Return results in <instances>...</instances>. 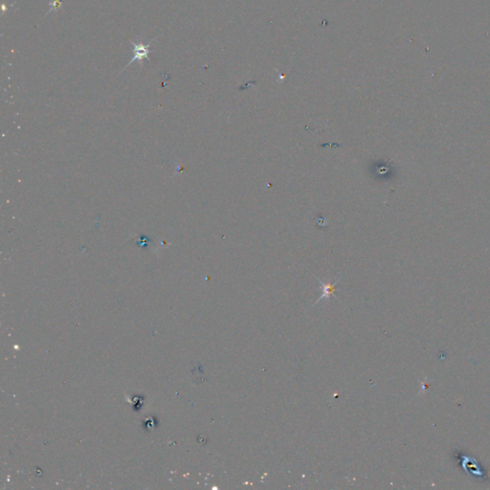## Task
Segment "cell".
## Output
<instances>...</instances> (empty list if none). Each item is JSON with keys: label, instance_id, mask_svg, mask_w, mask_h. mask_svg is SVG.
<instances>
[{"label": "cell", "instance_id": "cell-1", "mask_svg": "<svg viewBox=\"0 0 490 490\" xmlns=\"http://www.w3.org/2000/svg\"><path fill=\"white\" fill-rule=\"evenodd\" d=\"M133 46H134V50H133V58H132V60L126 65L125 67L131 66L132 63H134L135 61H139L140 63L143 62V59H146L150 60V58H148V54H150V48H151V44L153 41H151L148 44H134L133 41H131Z\"/></svg>", "mask_w": 490, "mask_h": 490}, {"label": "cell", "instance_id": "cell-2", "mask_svg": "<svg viewBox=\"0 0 490 490\" xmlns=\"http://www.w3.org/2000/svg\"><path fill=\"white\" fill-rule=\"evenodd\" d=\"M318 282L321 284V286H322L323 294L322 296H321L318 300L316 301L314 306L316 304H318L320 301L324 300V299H327V300H328L330 296H334V297L336 298V296H335V289H336L337 283L339 282V280H337L335 283H331V284H330V283H324L320 279H318Z\"/></svg>", "mask_w": 490, "mask_h": 490}]
</instances>
